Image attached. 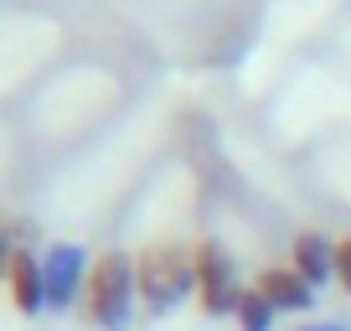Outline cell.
<instances>
[{
    "label": "cell",
    "instance_id": "6da1fadb",
    "mask_svg": "<svg viewBox=\"0 0 351 331\" xmlns=\"http://www.w3.org/2000/svg\"><path fill=\"white\" fill-rule=\"evenodd\" d=\"M145 316H171L197 295V243H145L134 254Z\"/></svg>",
    "mask_w": 351,
    "mask_h": 331
},
{
    "label": "cell",
    "instance_id": "7a4b0ae2",
    "mask_svg": "<svg viewBox=\"0 0 351 331\" xmlns=\"http://www.w3.org/2000/svg\"><path fill=\"white\" fill-rule=\"evenodd\" d=\"M134 310H140V275H134L130 249H104L93 254V275H88L83 316L99 331H130Z\"/></svg>",
    "mask_w": 351,
    "mask_h": 331
},
{
    "label": "cell",
    "instance_id": "3957f363",
    "mask_svg": "<svg viewBox=\"0 0 351 331\" xmlns=\"http://www.w3.org/2000/svg\"><path fill=\"white\" fill-rule=\"evenodd\" d=\"M42 275H47V310H73L88 295V275H93V254L73 238H57L42 249Z\"/></svg>",
    "mask_w": 351,
    "mask_h": 331
},
{
    "label": "cell",
    "instance_id": "277c9868",
    "mask_svg": "<svg viewBox=\"0 0 351 331\" xmlns=\"http://www.w3.org/2000/svg\"><path fill=\"white\" fill-rule=\"evenodd\" d=\"M238 295L243 285H238V269H232V254L217 238H202L197 243V306L207 316H232Z\"/></svg>",
    "mask_w": 351,
    "mask_h": 331
},
{
    "label": "cell",
    "instance_id": "5b68a950",
    "mask_svg": "<svg viewBox=\"0 0 351 331\" xmlns=\"http://www.w3.org/2000/svg\"><path fill=\"white\" fill-rule=\"evenodd\" d=\"M253 285L269 295V306H274L279 316H310V310H315V300H320V290L310 285L295 264H269V269H258V275H253Z\"/></svg>",
    "mask_w": 351,
    "mask_h": 331
},
{
    "label": "cell",
    "instance_id": "8992f818",
    "mask_svg": "<svg viewBox=\"0 0 351 331\" xmlns=\"http://www.w3.org/2000/svg\"><path fill=\"white\" fill-rule=\"evenodd\" d=\"M5 290H11V306L21 310V316H42V310H47L42 249H32V243H26L21 254H16V264H11V279H5Z\"/></svg>",
    "mask_w": 351,
    "mask_h": 331
},
{
    "label": "cell",
    "instance_id": "52a82bcc",
    "mask_svg": "<svg viewBox=\"0 0 351 331\" xmlns=\"http://www.w3.org/2000/svg\"><path fill=\"white\" fill-rule=\"evenodd\" d=\"M289 264H295L315 290L336 285V238H326V233H315V228L295 233V243H289Z\"/></svg>",
    "mask_w": 351,
    "mask_h": 331
},
{
    "label": "cell",
    "instance_id": "ba28073f",
    "mask_svg": "<svg viewBox=\"0 0 351 331\" xmlns=\"http://www.w3.org/2000/svg\"><path fill=\"white\" fill-rule=\"evenodd\" d=\"M232 321H238V331H274L279 310L269 306V295H263L258 285H243V295H238V310H232Z\"/></svg>",
    "mask_w": 351,
    "mask_h": 331
},
{
    "label": "cell",
    "instance_id": "9c48e42d",
    "mask_svg": "<svg viewBox=\"0 0 351 331\" xmlns=\"http://www.w3.org/2000/svg\"><path fill=\"white\" fill-rule=\"evenodd\" d=\"M26 249V222H16V218H0V285L11 279V264H16V254Z\"/></svg>",
    "mask_w": 351,
    "mask_h": 331
},
{
    "label": "cell",
    "instance_id": "30bf717a",
    "mask_svg": "<svg viewBox=\"0 0 351 331\" xmlns=\"http://www.w3.org/2000/svg\"><path fill=\"white\" fill-rule=\"evenodd\" d=\"M336 285L351 295V238H336Z\"/></svg>",
    "mask_w": 351,
    "mask_h": 331
},
{
    "label": "cell",
    "instance_id": "8fae6325",
    "mask_svg": "<svg viewBox=\"0 0 351 331\" xmlns=\"http://www.w3.org/2000/svg\"><path fill=\"white\" fill-rule=\"evenodd\" d=\"M295 331H351V321H341V316H326V321H300Z\"/></svg>",
    "mask_w": 351,
    "mask_h": 331
}]
</instances>
